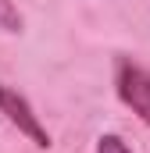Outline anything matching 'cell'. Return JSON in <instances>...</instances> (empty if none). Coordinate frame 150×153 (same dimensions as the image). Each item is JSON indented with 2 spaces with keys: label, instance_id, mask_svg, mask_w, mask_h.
<instances>
[{
  "label": "cell",
  "instance_id": "obj_4",
  "mask_svg": "<svg viewBox=\"0 0 150 153\" xmlns=\"http://www.w3.org/2000/svg\"><path fill=\"white\" fill-rule=\"evenodd\" d=\"M97 153H132V150L125 146V139H122V135H100Z\"/></svg>",
  "mask_w": 150,
  "mask_h": 153
},
{
  "label": "cell",
  "instance_id": "obj_3",
  "mask_svg": "<svg viewBox=\"0 0 150 153\" xmlns=\"http://www.w3.org/2000/svg\"><path fill=\"white\" fill-rule=\"evenodd\" d=\"M0 29L4 32H22V14L14 7V0H0Z\"/></svg>",
  "mask_w": 150,
  "mask_h": 153
},
{
  "label": "cell",
  "instance_id": "obj_1",
  "mask_svg": "<svg viewBox=\"0 0 150 153\" xmlns=\"http://www.w3.org/2000/svg\"><path fill=\"white\" fill-rule=\"evenodd\" d=\"M114 89H118V100L140 117L143 125H150V71L143 64H132V61H118Z\"/></svg>",
  "mask_w": 150,
  "mask_h": 153
},
{
  "label": "cell",
  "instance_id": "obj_2",
  "mask_svg": "<svg viewBox=\"0 0 150 153\" xmlns=\"http://www.w3.org/2000/svg\"><path fill=\"white\" fill-rule=\"evenodd\" d=\"M0 114L7 117L32 146H39V150H46L50 146V132L43 128V121H39L36 114H32V107H29V100L18 93V89H11V85H4L0 82Z\"/></svg>",
  "mask_w": 150,
  "mask_h": 153
}]
</instances>
